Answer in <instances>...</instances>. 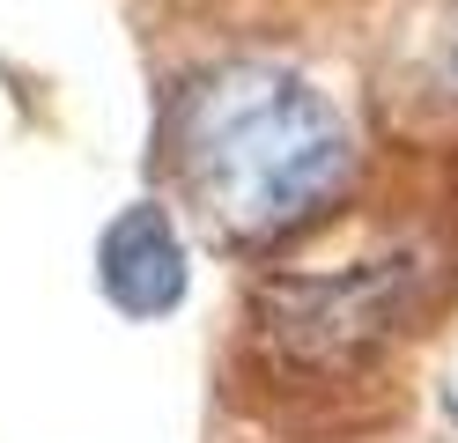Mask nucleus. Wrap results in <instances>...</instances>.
<instances>
[{"label":"nucleus","instance_id":"3","mask_svg":"<svg viewBox=\"0 0 458 443\" xmlns=\"http://www.w3.org/2000/svg\"><path fill=\"white\" fill-rule=\"evenodd\" d=\"M97 281H104L111 303L133 311V318H156V311L178 303L185 295V244H178V229H170L163 207H126V215L104 229Z\"/></svg>","mask_w":458,"mask_h":443},{"label":"nucleus","instance_id":"1","mask_svg":"<svg viewBox=\"0 0 458 443\" xmlns=\"http://www.w3.org/2000/svg\"><path fill=\"white\" fill-rule=\"evenodd\" d=\"M178 156L208 215L237 236L289 229L318 207L348 170V133L333 104L296 74L229 67L208 89H192Z\"/></svg>","mask_w":458,"mask_h":443},{"label":"nucleus","instance_id":"2","mask_svg":"<svg viewBox=\"0 0 458 443\" xmlns=\"http://www.w3.org/2000/svg\"><path fill=\"white\" fill-rule=\"evenodd\" d=\"M421 303V259L385 251L355 259L340 274H281L251 288L259 340L296 370H348L369 347H385Z\"/></svg>","mask_w":458,"mask_h":443},{"label":"nucleus","instance_id":"4","mask_svg":"<svg viewBox=\"0 0 458 443\" xmlns=\"http://www.w3.org/2000/svg\"><path fill=\"white\" fill-rule=\"evenodd\" d=\"M444 413H451V422H458V384H451V392H444Z\"/></svg>","mask_w":458,"mask_h":443}]
</instances>
